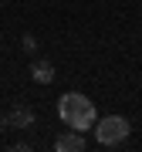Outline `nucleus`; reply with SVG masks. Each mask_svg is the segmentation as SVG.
<instances>
[{
	"label": "nucleus",
	"mask_w": 142,
	"mask_h": 152,
	"mask_svg": "<svg viewBox=\"0 0 142 152\" xmlns=\"http://www.w3.org/2000/svg\"><path fill=\"white\" fill-rule=\"evenodd\" d=\"M58 115H61V122H64L68 129H75V132H91L95 122H98L95 105L88 102V95H81V91L61 95L58 98Z\"/></svg>",
	"instance_id": "f257e3e1"
},
{
	"label": "nucleus",
	"mask_w": 142,
	"mask_h": 152,
	"mask_svg": "<svg viewBox=\"0 0 142 152\" xmlns=\"http://www.w3.org/2000/svg\"><path fill=\"white\" fill-rule=\"evenodd\" d=\"M95 139H98V145H105V149L125 145V139H129V122L122 118V115H105V118L95 122Z\"/></svg>",
	"instance_id": "f03ea898"
},
{
	"label": "nucleus",
	"mask_w": 142,
	"mask_h": 152,
	"mask_svg": "<svg viewBox=\"0 0 142 152\" xmlns=\"http://www.w3.org/2000/svg\"><path fill=\"white\" fill-rule=\"evenodd\" d=\"M54 149L58 152H85L88 149V142H85V132H64V135H58L54 139Z\"/></svg>",
	"instance_id": "7ed1b4c3"
},
{
	"label": "nucleus",
	"mask_w": 142,
	"mask_h": 152,
	"mask_svg": "<svg viewBox=\"0 0 142 152\" xmlns=\"http://www.w3.org/2000/svg\"><path fill=\"white\" fill-rule=\"evenodd\" d=\"M7 125H10V129H31L34 125V112L27 105H17V108L7 112Z\"/></svg>",
	"instance_id": "20e7f679"
},
{
	"label": "nucleus",
	"mask_w": 142,
	"mask_h": 152,
	"mask_svg": "<svg viewBox=\"0 0 142 152\" xmlns=\"http://www.w3.org/2000/svg\"><path fill=\"white\" fill-rule=\"evenodd\" d=\"M31 78H34L37 85H51V81H54V64H51V61H34Z\"/></svg>",
	"instance_id": "39448f33"
},
{
	"label": "nucleus",
	"mask_w": 142,
	"mask_h": 152,
	"mask_svg": "<svg viewBox=\"0 0 142 152\" xmlns=\"http://www.w3.org/2000/svg\"><path fill=\"white\" fill-rule=\"evenodd\" d=\"M24 51H27V54H34V51H37V41H34V34H24Z\"/></svg>",
	"instance_id": "423d86ee"
},
{
	"label": "nucleus",
	"mask_w": 142,
	"mask_h": 152,
	"mask_svg": "<svg viewBox=\"0 0 142 152\" xmlns=\"http://www.w3.org/2000/svg\"><path fill=\"white\" fill-rule=\"evenodd\" d=\"M7 129V115H0V132H4Z\"/></svg>",
	"instance_id": "0eeeda50"
}]
</instances>
